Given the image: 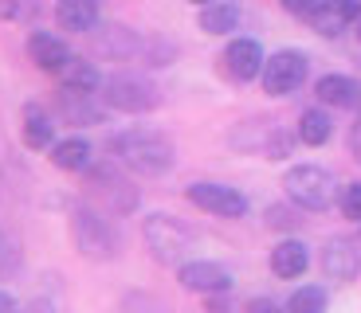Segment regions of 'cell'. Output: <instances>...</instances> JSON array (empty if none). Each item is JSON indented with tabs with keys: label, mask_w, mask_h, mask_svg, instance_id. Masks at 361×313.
<instances>
[{
	"label": "cell",
	"mask_w": 361,
	"mask_h": 313,
	"mask_svg": "<svg viewBox=\"0 0 361 313\" xmlns=\"http://www.w3.org/2000/svg\"><path fill=\"white\" fill-rule=\"evenodd\" d=\"M142 231H145V247H149V255H154L157 262H165V267H177V262L192 250V243H197V235L180 224V219L161 215V212L149 215Z\"/></svg>",
	"instance_id": "3"
},
{
	"label": "cell",
	"mask_w": 361,
	"mask_h": 313,
	"mask_svg": "<svg viewBox=\"0 0 361 313\" xmlns=\"http://www.w3.org/2000/svg\"><path fill=\"white\" fill-rule=\"evenodd\" d=\"M0 313H20V305H16V302H12V298H8V294H0Z\"/></svg>",
	"instance_id": "32"
},
{
	"label": "cell",
	"mask_w": 361,
	"mask_h": 313,
	"mask_svg": "<svg viewBox=\"0 0 361 313\" xmlns=\"http://www.w3.org/2000/svg\"><path fill=\"white\" fill-rule=\"evenodd\" d=\"M283 188H287L290 204L307 207V212H326V207L338 200V184L334 177L318 165H295V169L283 177Z\"/></svg>",
	"instance_id": "2"
},
{
	"label": "cell",
	"mask_w": 361,
	"mask_h": 313,
	"mask_svg": "<svg viewBox=\"0 0 361 313\" xmlns=\"http://www.w3.org/2000/svg\"><path fill=\"white\" fill-rule=\"evenodd\" d=\"M224 75L228 79H235V82H252L255 75H263V51H259V44L255 39H232V44L224 47Z\"/></svg>",
	"instance_id": "9"
},
{
	"label": "cell",
	"mask_w": 361,
	"mask_h": 313,
	"mask_svg": "<svg viewBox=\"0 0 361 313\" xmlns=\"http://www.w3.org/2000/svg\"><path fill=\"white\" fill-rule=\"evenodd\" d=\"M353 20H361L357 0H322L314 8V16H310V24H314L318 36H342Z\"/></svg>",
	"instance_id": "10"
},
{
	"label": "cell",
	"mask_w": 361,
	"mask_h": 313,
	"mask_svg": "<svg viewBox=\"0 0 361 313\" xmlns=\"http://www.w3.org/2000/svg\"><path fill=\"white\" fill-rule=\"evenodd\" d=\"M247 309H252V313H283L279 305H275V302H267V298H255V302L247 305Z\"/></svg>",
	"instance_id": "27"
},
{
	"label": "cell",
	"mask_w": 361,
	"mask_h": 313,
	"mask_svg": "<svg viewBox=\"0 0 361 313\" xmlns=\"http://www.w3.org/2000/svg\"><path fill=\"white\" fill-rule=\"evenodd\" d=\"M16 16V0H0V20Z\"/></svg>",
	"instance_id": "31"
},
{
	"label": "cell",
	"mask_w": 361,
	"mask_h": 313,
	"mask_svg": "<svg viewBox=\"0 0 361 313\" xmlns=\"http://www.w3.org/2000/svg\"><path fill=\"white\" fill-rule=\"evenodd\" d=\"M180 286L197 290V294H224L232 286V274L220 262H185L180 267Z\"/></svg>",
	"instance_id": "11"
},
{
	"label": "cell",
	"mask_w": 361,
	"mask_h": 313,
	"mask_svg": "<svg viewBox=\"0 0 361 313\" xmlns=\"http://www.w3.org/2000/svg\"><path fill=\"white\" fill-rule=\"evenodd\" d=\"M55 20H59L63 32H90L99 24V0H59Z\"/></svg>",
	"instance_id": "14"
},
{
	"label": "cell",
	"mask_w": 361,
	"mask_h": 313,
	"mask_svg": "<svg viewBox=\"0 0 361 313\" xmlns=\"http://www.w3.org/2000/svg\"><path fill=\"white\" fill-rule=\"evenodd\" d=\"M59 106H63V114L71 117L75 125H82V122H87V125H94V122L102 117L99 110L90 106L87 90H71V87H63V94H59Z\"/></svg>",
	"instance_id": "20"
},
{
	"label": "cell",
	"mask_w": 361,
	"mask_h": 313,
	"mask_svg": "<svg viewBox=\"0 0 361 313\" xmlns=\"http://www.w3.org/2000/svg\"><path fill=\"white\" fill-rule=\"evenodd\" d=\"M307 267H310V255L298 239H283L279 247L271 250V270L279 278H298Z\"/></svg>",
	"instance_id": "16"
},
{
	"label": "cell",
	"mask_w": 361,
	"mask_h": 313,
	"mask_svg": "<svg viewBox=\"0 0 361 313\" xmlns=\"http://www.w3.org/2000/svg\"><path fill=\"white\" fill-rule=\"evenodd\" d=\"M189 200L200 212L224 215V219H235V215L247 212L244 192H235V188H228V184H189Z\"/></svg>",
	"instance_id": "7"
},
{
	"label": "cell",
	"mask_w": 361,
	"mask_h": 313,
	"mask_svg": "<svg viewBox=\"0 0 361 313\" xmlns=\"http://www.w3.org/2000/svg\"><path fill=\"white\" fill-rule=\"evenodd\" d=\"M27 55H32V63H36L39 71H51V75H59L71 63L67 44L59 36H51V32H36V36L27 39Z\"/></svg>",
	"instance_id": "12"
},
{
	"label": "cell",
	"mask_w": 361,
	"mask_h": 313,
	"mask_svg": "<svg viewBox=\"0 0 361 313\" xmlns=\"http://www.w3.org/2000/svg\"><path fill=\"white\" fill-rule=\"evenodd\" d=\"M357 36H361V24H357Z\"/></svg>",
	"instance_id": "35"
},
{
	"label": "cell",
	"mask_w": 361,
	"mask_h": 313,
	"mask_svg": "<svg viewBox=\"0 0 361 313\" xmlns=\"http://www.w3.org/2000/svg\"><path fill=\"white\" fill-rule=\"evenodd\" d=\"M71 239L79 247V255L94 262H106L118 255V235L114 227L102 219L94 207H71Z\"/></svg>",
	"instance_id": "4"
},
{
	"label": "cell",
	"mask_w": 361,
	"mask_h": 313,
	"mask_svg": "<svg viewBox=\"0 0 361 313\" xmlns=\"http://www.w3.org/2000/svg\"><path fill=\"white\" fill-rule=\"evenodd\" d=\"M27 313H55V309L47 302H32V309H27Z\"/></svg>",
	"instance_id": "33"
},
{
	"label": "cell",
	"mask_w": 361,
	"mask_h": 313,
	"mask_svg": "<svg viewBox=\"0 0 361 313\" xmlns=\"http://www.w3.org/2000/svg\"><path fill=\"white\" fill-rule=\"evenodd\" d=\"M235 24H240V8L232 0H212L200 8V32H208V36H228V32H235Z\"/></svg>",
	"instance_id": "17"
},
{
	"label": "cell",
	"mask_w": 361,
	"mask_h": 313,
	"mask_svg": "<svg viewBox=\"0 0 361 313\" xmlns=\"http://www.w3.org/2000/svg\"><path fill=\"white\" fill-rule=\"evenodd\" d=\"M90 180H94V192H99V196H106L110 204H114V212H130V207L137 204L134 188L118 177L114 169H94V177H90Z\"/></svg>",
	"instance_id": "15"
},
{
	"label": "cell",
	"mask_w": 361,
	"mask_h": 313,
	"mask_svg": "<svg viewBox=\"0 0 361 313\" xmlns=\"http://www.w3.org/2000/svg\"><path fill=\"white\" fill-rule=\"evenodd\" d=\"M267 224H275V227H290L295 219H287V212H283V207H271V212H267Z\"/></svg>",
	"instance_id": "28"
},
{
	"label": "cell",
	"mask_w": 361,
	"mask_h": 313,
	"mask_svg": "<svg viewBox=\"0 0 361 313\" xmlns=\"http://www.w3.org/2000/svg\"><path fill=\"white\" fill-rule=\"evenodd\" d=\"M350 149H353V157L361 161V117L353 122V129H350Z\"/></svg>",
	"instance_id": "29"
},
{
	"label": "cell",
	"mask_w": 361,
	"mask_h": 313,
	"mask_svg": "<svg viewBox=\"0 0 361 313\" xmlns=\"http://www.w3.org/2000/svg\"><path fill=\"white\" fill-rule=\"evenodd\" d=\"M307 67L310 63L302 51H275L263 63V90H267V94H290V90L302 87Z\"/></svg>",
	"instance_id": "6"
},
{
	"label": "cell",
	"mask_w": 361,
	"mask_h": 313,
	"mask_svg": "<svg viewBox=\"0 0 361 313\" xmlns=\"http://www.w3.org/2000/svg\"><path fill=\"white\" fill-rule=\"evenodd\" d=\"M8 267H12V247L8 243H0V274H4Z\"/></svg>",
	"instance_id": "30"
},
{
	"label": "cell",
	"mask_w": 361,
	"mask_h": 313,
	"mask_svg": "<svg viewBox=\"0 0 361 313\" xmlns=\"http://www.w3.org/2000/svg\"><path fill=\"white\" fill-rule=\"evenodd\" d=\"M59 75H63V87H71V90H94L99 87V71L82 59H71Z\"/></svg>",
	"instance_id": "22"
},
{
	"label": "cell",
	"mask_w": 361,
	"mask_h": 313,
	"mask_svg": "<svg viewBox=\"0 0 361 313\" xmlns=\"http://www.w3.org/2000/svg\"><path fill=\"white\" fill-rule=\"evenodd\" d=\"M99 47H102V51L130 55V51H137V39H130L126 27H106V36H99Z\"/></svg>",
	"instance_id": "24"
},
{
	"label": "cell",
	"mask_w": 361,
	"mask_h": 313,
	"mask_svg": "<svg viewBox=\"0 0 361 313\" xmlns=\"http://www.w3.org/2000/svg\"><path fill=\"white\" fill-rule=\"evenodd\" d=\"M342 212L345 219H361V184H350L342 192Z\"/></svg>",
	"instance_id": "25"
},
{
	"label": "cell",
	"mask_w": 361,
	"mask_h": 313,
	"mask_svg": "<svg viewBox=\"0 0 361 313\" xmlns=\"http://www.w3.org/2000/svg\"><path fill=\"white\" fill-rule=\"evenodd\" d=\"M322 4V0H283V8L290 12V16H302V20H310L314 16V8Z\"/></svg>",
	"instance_id": "26"
},
{
	"label": "cell",
	"mask_w": 361,
	"mask_h": 313,
	"mask_svg": "<svg viewBox=\"0 0 361 313\" xmlns=\"http://www.w3.org/2000/svg\"><path fill=\"white\" fill-rule=\"evenodd\" d=\"M0 243H4V235H0Z\"/></svg>",
	"instance_id": "36"
},
{
	"label": "cell",
	"mask_w": 361,
	"mask_h": 313,
	"mask_svg": "<svg viewBox=\"0 0 361 313\" xmlns=\"http://www.w3.org/2000/svg\"><path fill=\"white\" fill-rule=\"evenodd\" d=\"M110 153L126 169L142 172V177H161V172L173 169L177 153H173V141L161 137L157 129H126L110 141Z\"/></svg>",
	"instance_id": "1"
},
{
	"label": "cell",
	"mask_w": 361,
	"mask_h": 313,
	"mask_svg": "<svg viewBox=\"0 0 361 313\" xmlns=\"http://www.w3.org/2000/svg\"><path fill=\"white\" fill-rule=\"evenodd\" d=\"M106 102L122 114H145V110H154L161 102L154 82L137 79V75H114L106 82Z\"/></svg>",
	"instance_id": "5"
},
{
	"label": "cell",
	"mask_w": 361,
	"mask_h": 313,
	"mask_svg": "<svg viewBox=\"0 0 361 313\" xmlns=\"http://www.w3.org/2000/svg\"><path fill=\"white\" fill-rule=\"evenodd\" d=\"M24 117H27L24 141L32 145V149H44V145H51V117H44V110H39V106H27Z\"/></svg>",
	"instance_id": "21"
},
{
	"label": "cell",
	"mask_w": 361,
	"mask_h": 313,
	"mask_svg": "<svg viewBox=\"0 0 361 313\" xmlns=\"http://www.w3.org/2000/svg\"><path fill=\"white\" fill-rule=\"evenodd\" d=\"M287 313H326V290L322 286H302L290 294Z\"/></svg>",
	"instance_id": "23"
},
{
	"label": "cell",
	"mask_w": 361,
	"mask_h": 313,
	"mask_svg": "<svg viewBox=\"0 0 361 313\" xmlns=\"http://www.w3.org/2000/svg\"><path fill=\"white\" fill-rule=\"evenodd\" d=\"M361 270V247L353 239H330L322 247V274L330 282H353Z\"/></svg>",
	"instance_id": "8"
},
{
	"label": "cell",
	"mask_w": 361,
	"mask_h": 313,
	"mask_svg": "<svg viewBox=\"0 0 361 313\" xmlns=\"http://www.w3.org/2000/svg\"><path fill=\"white\" fill-rule=\"evenodd\" d=\"M51 161L67 172H82L90 169V145L82 137H67V141H55L51 145Z\"/></svg>",
	"instance_id": "18"
},
{
	"label": "cell",
	"mask_w": 361,
	"mask_h": 313,
	"mask_svg": "<svg viewBox=\"0 0 361 313\" xmlns=\"http://www.w3.org/2000/svg\"><path fill=\"white\" fill-rule=\"evenodd\" d=\"M189 4H200V8H204V4H212V0H189Z\"/></svg>",
	"instance_id": "34"
},
{
	"label": "cell",
	"mask_w": 361,
	"mask_h": 313,
	"mask_svg": "<svg viewBox=\"0 0 361 313\" xmlns=\"http://www.w3.org/2000/svg\"><path fill=\"white\" fill-rule=\"evenodd\" d=\"M314 94L330 106H342V110H361V82L345 79V75H326L318 79Z\"/></svg>",
	"instance_id": "13"
},
{
	"label": "cell",
	"mask_w": 361,
	"mask_h": 313,
	"mask_svg": "<svg viewBox=\"0 0 361 313\" xmlns=\"http://www.w3.org/2000/svg\"><path fill=\"white\" fill-rule=\"evenodd\" d=\"M330 129H334V122H330L326 110H307V114L298 117V141H302V145L330 141Z\"/></svg>",
	"instance_id": "19"
}]
</instances>
